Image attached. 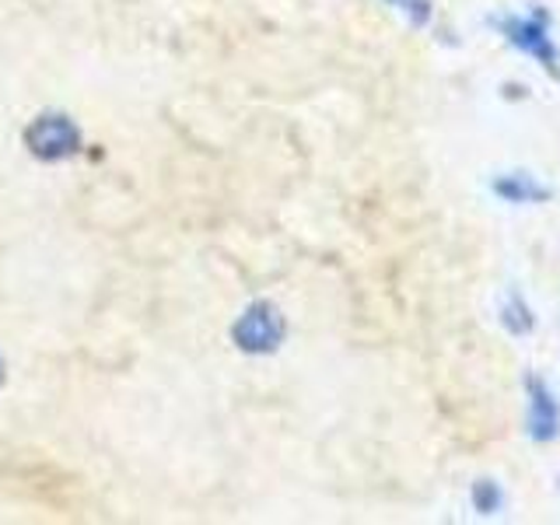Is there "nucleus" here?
Returning <instances> with one entry per match:
<instances>
[{
    "mask_svg": "<svg viewBox=\"0 0 560 525\" xmlns=\"http://www.w3.org/2000/svg\"><path fill=\"white\" fill-rule=\"evenodd\" d=\"M389 4L407 18L410 25H417V28H424V25H431V18H434V4L431 0H389Z\"/></svg>",
    "mask_w": 560,
    "mask_h": 525,
    "instance_id": "obj_8",
    "label": "nucleus"
},
{
    "mask_svg": "<svg viewBox=\"0 0 560 525\" xmlns=\"http://www.w3.org/2000/svg\"><path fill=\"white\" fill-rule=\"evenodd\" d=\"M504 490L498 480H487L480 477L477 483L469 487V504H472V512H477L480 518H490V515H501L504 512Z\"/></svg>",
    "mask_w": 560,
    "mask_h": 525,
    "instance_id": "obj_7",
    "label": "nucleus"
},
{
    "mask_svg": "<svg viewBox=\"0 0 560 525\" xmlns=\"http://www.w3.org/2000/svg\"><path fill=\"white\" fill-rule=\"evenodd\" d=\"M490 189H494V197L512 203V207H522V203H547L553 192L550 186H542L536 175L529 172H501L494 183H490Z\"/></svg>",
    "mask_w": 560,
    "mask_h": 525,
    "instance_id": "obj_5",
    "label": "nucleus"
},
{
    "mask_svg": "<svg viewBox=\"0 0 560 525\" xmlns=\"http://www.w3.org/2000/svg\"><path fill=\"white\" fill-rule=\"evenodd\" d=\"M525 434L536 445H550L560 438V402L539 375H525Z\"/></svg>",
    "mask_w": 560,
    "mask_h": 525,
    "instance_id": "obj_4",
    "label": "nucleus"
},
{
    "mask_svg": "<svg viewBox=\"0 0 560 525\" xmlns=\"http://www.w3.org/2000/svg\"><path fill=\"white\" fill-rule=\"evenodd\" d=\"M501 326L512 332V337H529L536 329V315L529 302L522 298V291H508V298L501 302Z\"/></svg>",
    "mask_w": 560,
    "mask_h": 525,
    "instance_id": "obj_6",
    "label": "nucleus"
},
{
    "mask_svg": "<svg viewBox=\"0 0 560 525\" xmlns=\"http://www.w3.org/2000/svg\"><path fill=\"white\" fill-rule=\"evenodd\" d=\"M284 337H288V319L273 302H253L232 323V343L242 354H253V358L277 354Z\"/></svg>",
    "mask_w": 560,
    "mask_h": 525,
    "instance_id": "obj_2",
    "label": "nucleus"
},
{
    "mask_svg": "<svg viewBox=\"0 0 560 525\" xmlns=\"http://www.w3.org/2000/svg\"><path fill=\"white\" fill-rule=\"evenodd\" d=\"M4 378H8V364H4V358H0V385H4Z\"/></svg>",
    "mask_w": 560,
    "mask_h": 525,
    "instance_id": "obj_9",
    "label": "nucleus"
},
{
    "mask_svg": "<svg viewBox=\"0 0 560 525\" xmlns=\"http://www.w3.org/2000/svg\"><path fill=\"white\" fill-rule=\"evenodd\" d=\"M490 25L498 28V35L508 46L533 57L553 81H560V49L553 43L547 8H533L529 14H501Z\"/></svg>",
    "mask_w": 560,
    "mask_h": 525,
    "instance_id": "obj_1",
    "label": "nucleus"
},
{
    "mask_svg": "<svg viewBox=\"0 0 560 525\" xmlns=\"http://www.w3.org/2000/svg\"><path fill=\"white\" fill-rule=\"evenodd\" d=\"M25 144L39 162H63V158L81 151V130L70 116L46 113L25 130Z\"/></svg>",
    "mask_w": 560,
    "mask_h": 525,
    "instance_id": "obj_3",
    "label": "nucleus"
}]
</instances>
